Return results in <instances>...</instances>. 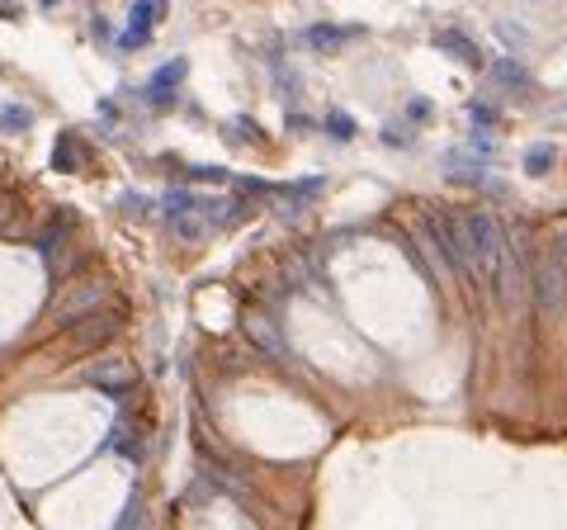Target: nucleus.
Segmentation results:
<instances>
[{
  "mask_svg": "<svg viewBox=\"0 0 567 530\" xmlns=\"http://www.w3.org/2000/svg\"><path fill=\"white\" fill-rule=\"evenodd\" d=\"M459 237H463V256L473 265V279H487L492 285L496 265H502V252H506L502 223H496L487 209H469V213H459Z\"/></svg>",
  "mask_w": 567,
  "mask_h": 530,
  "instance_id": "obj_1",
  "label": "nucleus"
},
{
  "mask_svg": "<svg viewBox=\"0 0 567 530\" xmlns=\"http://www.w3.org/2000/svg\"><path fill=\"white\" fill-rule=\"evenodd\" d=\"M416 232H421V242L430 246V256H436L440 265L454 279H463V285H478L473 279V265H469V256H463V237H459V213L449 218V213H421L416 218Z\"/></svg>",
  "mask_w": 567,
  "mask_h": 530,
  "instance_id": "obj_2",
  "label": "nucleus"
},
{
  "mask_svg": "<svg viewBox=\"0 0 567 530\" xmlns=\"http://www.w3.org/2000/svg\"><path fill=\"white\" fill-rule=\"evenodd\" d=\"M529 294L544 318H563L567 312V256L563 246H548L529 261Z\"/></svg>",
  "mask_w": 567,
  "mask_h": 530,
  "instance_id": "obj_3",
  "label": "nucleus"
},
{
  "mask_svg": "<svg viewBox=\"0 0 567 530\" xmlns=\"http://www.w3.org/2000/svg\"><path fill=\"white\" fill-rule=\"evenodd\" d=\"M105 308V285H95V279H86V285H76L72 294H62L57 303H53V322L72 331L76 322H86L90 312Z\"/></svg>",
  "mask_w": 567,
  "mask_h": 530,
  "instance_id": "obj_4",
  "label": "nucleus"
},
{
  "mask_svg": "<svg viewBox=\"0 0 567 530\" xmlns=\"http://www.w3.org/2000/svg\"><path fill=\"white\" fill-rule=\"evenodd\" d=\"M123 322H128L123 308H99V312H90L86 322L72 327V346H76V351H95V346H105V341L119 337Z\"/></svg>",
  "mask_w": 567,
  "mask_h": 530,
  "instance_id": "obj_5",
  "label": "nucleus"
},
{
  "mask_svg": "<svg viewBox=\"0 0 567 530\" xmlns=\"http://www.w3.org/2000/svg\"><path fill=\"white\" fill-rule=\"evenodd\" d=\"M190 76V62L185 57H171L161 66V72L142 86V99H147V109H157V114H165V109H175V99H180V81Z\"/></svg>",
  "mask_w": 567,
  "mask_h": 530,
  "instance_id": "obj_6",
  "label": "nucleus"
},
{
  "mask_svg": "<svg viewBox=\"0 0 567 530\" xmlns=\"http://www.w3.org/2000/svg\"><path fill=\"white\" fill-rule=\"evenodd\" d=\"M492 289H496V303H520L525 289H529V270H525V256L515 252V246L506 242V252H502V265H496V275H492Z\"/></svg>",
  "mask_w": 567,
  "mask_h": 530,
  "instance_id": "obj_7",
  "label": "nucleus"
},
{
  "mask_svg": "<svg viewBox=\"0 0 567 530\" xmlns=\"http://www.w3.org/2000/svg\"><path fill=\"white\" fill-rule=\"evenodd\" d=\"M430 43H436L440 53H449L459 66H469V72H487V57H482V47H478L463 29H436V33H430Z\"/></svg>",
  "mask_w": 567,
  "mask_h": 530,
  "instance_id": "obj_8",
  "label": "nucleus"
},
{
  "mask_svg": "<svg viewBox=\"0 0 567 530\" xmlns=\"http://www.w3.org/2000/svg\"><path fill=\"white\" fill-rule=\"evenodd\" d=\"M355 38H364L360 24H308L303 33H298V43L312 47V53H336V47L355 43Z\"/></svg>",
  "mask_w": 567,
  "mask_h": 530,
  "instance_id": "obj_9",
  "label": "nucleus"
},
{
  "mask_svg": "<svg viewBox=\"0 0 567 530\" xmlns=\"http://www.w3.org/2000/svg\"><path fill=\"white\" fill-rule=\"evenodd\" d=\"M86 384H95L99 393H109V398H128L132 393V370L123 360H109V364H95V370L86 374Z\"/></svg>",
  "mask_w": 567,
  "mask_h": 530,
  "instance_id": "obj_10",
  "label": "nucleus"
},
{
  "mask_svg": "<svg viewBox=\"0 0 567 530\" xmlns=\"http://www.w3.org/2000/svg\"><path fill=\"white\" fill-rule=\"evenodd\" d=\"M487 72H492V86L506 90V95H529V90H535V76H529V66L515 62V57H502L496 66H487Z\"/></svg>",
  "mask_w": 567,
  "mask_h": 530,
  "instance_id": "obj_11",
  "label": "nucleus"
},
{
  "mask_svg": "<svg viewBox=\"0 0 567 530\" xmlns=\"http://www.w3.org/2000/svg\"><path fill=\"white\" fill-rule=\"evenodd\" d=\"M72 232H76V213H53V223L38 232V256L47 265H57V246L72 237Z\"/></svg>",
  "mask_w": 567,
  "mask_h": 530,
  "instance_id": "obj_12",
  "label": "nucleus"
},
{
  "mask_svg": "<svg viewBox=\"0 0 567 530\" xmlns=\"http://www.w3.org/2000/svg\"><path fill=\"white\" fill-rule=\"evenodd\" d=\"M223 138H227L232 147H260V142H265V128L251 119V114H237V119L223 124Z\"/></svg>",
  "mask_w": 567,
  "mask_h": 530,
  "instance_id": "obj_13",
  "label": "nucleus"
},
{
  "mask_svg": "<svg viewBox=\"0 0 567 530\" xmlns=\"http://www.w3.org/2000/svg\"><path fill=\"white\" fill-rule=\"evenodd\" d=\"M53 166H57V171H66V175H76L80 166H86V152H80V138H76V132H62V138H57Z\"/></svg>",
  "mask_w": 567,
  "mask_h": 530,
  "instance_id": "obj_14",
  "label": "nucleus"
},
{
  "mask_svg": "<svg viewBox=\"0 0 567 530\" xmlns=\"http://www.w3.org/2000/svg\"><path fill=\"white\" fill-rule=\"evenodd\" d=\"M161 14H165V0H138V5L128 10V29H138V33H152Z\"/></svg>",
  "mask_w": 567,
  "mask_h": 530,
  "instance_id": "obj_15",
  "label": "nucleus"
},
{
  "mask_svg": "<svg viewBox=\"0 0 567 530\" xmlns=\"http://www.w3.org/2000/svg\"><path fill=\"white\" fill-rule=\"evenodd\" d=\"M554 166H558V147L554 142H535V147H529V152H525V175H548V171H554Z\"/></svg>",
  "mask_w": 567,
  "mask_h": 530,
  "instance_id": "obj_16",
  "label": "nucleus"
},
{
  "mask_svg": "<svg viewBox=\"0 0 567 530\" xmlns=\"http://www.w3.org/2000/svg\"><path fill=\"white\" fill-rule=\"evenodd\" d=\"M322 132H326L331 142H355L360 128H355V119H350L345 109H326V114H322Z\"/></svg>",
  "mask_w": 567,
  "mask_h": 530,
  "instance_id": "obj_17",
  "label": "nucleus"
},
{
  "mask_svg": "<svg viewBox=\"0 0 567 530\" xmlns=\"http://www.w3.org/2000/svg\"><path fill=\"white\" fill-rule=\"evenodd\" d=\"M33 128V109H24V105H0V132H29Z\"/></svg>",
  "mask_w": 567,
  "mask_h": 530,
  "instance_id": "obj_18",
  "label": "nucleus"
},
{
  "mask_svg": "<svg viewBox=\"0 0 567 530\" xmlns=\"http://www.w3.org/2000/svg\"><path fill=\"white\" fill-rule=\"evenodd\" d=\"M199 204H204V199H194L190 190H171V194L161 199V213H165V218L175 223V218H185V213H194Z\"/></svg>",
  "mask_w": 567,
  "mask_h": 530,
  "instance_id": "obj_19",
  "label": "nucleus"
},
{
  "mask_svg": "<svg viewBox=\"0 0 567 530\" xmlns=\"http://www.w3.org/2000/svg\"><path fill=\"white\" fill-rule=\"evenodd\" d=\"M383 147H393V152H402V147H411V128L407 124H383Z\"/></svg>",
  "mask_w": 567,
  "mask_h": 530,
  "instance_id": "obj_20",
  "label": "nucleus"
},
{
  "mask_svg": "<svg viewBox=\"0 0 567 530\" xmlns=\"http://www.w3.org/2000/svg\"><path fill=\"white\" fill-rule=\"evenodd\" d=\"M119 209L128 213V218H142V213L152 209V199H147V194H138V190H128V194L119 199Z\"/></svg>",
  "mask_w": 567,
  "mask_h": 530,
  "instance_id": "obj_21",
  "label": "nucleus"
},
{
  "mask_svg": "<svg viewBox=\"0 0 567 530\" xmlns=\"http://www.w3.org/2000/svg\"><path fill=\"white\" fill-rule=\"evenodd\" d=\"M469 119H473V128H492V124H496V109L487 105V99H473V105H469Z\"/></svg>",
  "mask_w": 567,
  "mask_h": 530,
  "instance_id": "obj_22",
  "label": "nucleus"
},
{
  "mask_svg": "<svg viewBox=\"0 0 567 530\" xmlns=\"http://www.w3.org/2000/svg\"><path fill=\"white\" fill-rule=\"evenodd\" d=\"M147 43H152V33H138V29H123V33H119V47H123V53H142Z\"/></svg>",
  "mask_w": 567,
  "mask_h": 530,
  "instance_id": "obj_23",
  "label": "nucleus"
},
{
  "mask_svg": "<svg viewBox=\"0 0 567 530\" xmlns=\"http://www.w3.org/2000/svg\"><path fill=\"white\" fill-rule=\"evenodd\" d=\"M430 114H436V109H430L426 95H411V99H407V119H411V124H426Z\"/></svg>",
  "mask_w": 567,
  "mask_h": 530,
  "instance_id": "obj_24",
  "label": "nucleus"
},
{
  "mask_svg": "<svg viewBox=\"0 0 567 530\" xmlns=\"http://www.w3.org/2000/svg\"><path fill=\"white\" fill-rule=\"evenodd\" d=\"M496 33H502L506 43H515V47H525V24H511V20H502L496 24Z\"/></svg>",
  "mask_w": 567,
  "mask_h": 530,
  "instance_id": "obj_25",
  "label": "nucleus"
},
{
  "mask_svg": "<svg viewBox=\"0 0 567 530\" xmlns=\"http://www.w3.org/2000/svg\"><path fill=\"white\" fill-rule=\"evenodd\" d=\"M14 213H20V199H14V194H0V227H5Z\"/></svg>",
  "mask_w": 567,
  "mask_h": 530,
  "instance_id": "obj_26",
  "label": "nucleus"
},
{
  "mask_svg": "<svg viewBox=\"0 0 567 530\" xmlns=\"http://www.w3.org/2000/svg\"><path fill=\"white\" fill-rule=\"evenodd\" d=\"M289 128L293 132H312V128H322V124H312L308 114H298V109H289Z\"/></svg>",
  "mask_w": 567,
  "mask_h": 530,
  "instance_id": "obj_27",
  "label": "nucleus"
},
{
  "mask_svg": "<svg viewBox=\"0 0 567 530\" xmlns=\"http://www.w3.org/2000/svg\"><path fill=\"white\" fill-rule=\"evenodd\" d=\"M90 38H95V43H114V33H109V20H90Z\"/></svg>",
  "mask_w": 567,
  "mask_h": 530,
  "instance_id": "obj_28",
  "label": "nucleus"
},
{
  "mask_svg": "<svg viewBox=\"0 0 567 530\" xmlns=\"http://www.w3.org/2000/svg\"><path fill=\"white\" fill-rule=\"evenodd\" d=\"M99 114H105V119L114 124V119H119V105H114V99H99Z\"/></svg>",
  "mask_w": 567,
  "mask_h": 530,
  "instance_id": "obj_29",
  "label": "nucleus"
},
{
  "mask_svg": "<svg viewBox=\"0 0 567 530\" xmlns=\"http://www.w3.org/2000/svg\"><path fill=\"white\" fill-rule=\"evenodd\" d=\"M38 5H43V10H57V0H38Z\"/></svg>",
  "mask_w": 567,
  "mask_h": 530,
  "instance_id": "obj_30",
  "label": "nucleus"
},
{
  "mask_svg": "<svg viewBox=\"0 0 567 530\" xmlns=\"http://www.w3.org/2000/svg\"><path fill=\"white\" fill-rule=\"evenodd\" d=\"M558 246H563V256H567V232H563V237H558Z\"/></svg>",
  "mask_w": 567,
  "mask_h": 530,
  "instance_id": "obj_31",
  "label": "nucleus"
}]
</instances>
